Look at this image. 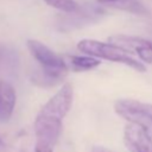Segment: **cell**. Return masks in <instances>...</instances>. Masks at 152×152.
<instances>
[{
	"instance_id": "1",
	"label": "cell",
	"mask_w": 152,
	"mask_h": 152,
	"mask_svg": "<svg viewBox=\"0 0 152 152\" xmlns=\"http://www.w3.org/2000/svg\"><path fill=\"white\" fill-rule=\"evenodd\" d=\"M77 50L86 55L96 57L99 59H106L109 62L124 64L126 66L134 69L138 72L146 71V65L142 62H139L138 59L132 57L131 52H128L127 50L109 42L106 43L96 39L84 38L77 43Z\"/></svg>"
},
{
	"instance_id": "2",
	"label": "cell",
	"mask_w": 152,
	"mask_h": 152,
	"mask_svg": "<svg viewBox=\"0 0 152 152\" xmlns=\"http://www.w3.org/2000/svg\"><path fill=\"white\" fill-rule=\"evenodd\" d=\"M74 100L72 84L65 82L38 112L34 121L52 126H63L62 121L71 109Z\"/></svg>"
},
{
	"instance_id": "3",
	"label": "cell",
	"mask_w": 152,
	"mask_h": 152,
	"mask_svg": "<svg viewBox=\"0 0 152 152\" xmlns=\"http://www.w3.org/2000/svg\"><path fill=\"white\" fill-rule=\"evenodd\" d=\"M26 46L31 56L42 66L43 74L49 80H62L68 74V66L63 58L37 39H27Z\"/></svg>"
},
{
	"instance_id": "4",
	"label": "cell",
	"mask_w": 152,
	"mask_h": 152,
	"mask_svg": "<svg viewBox=\"0 0 152 152\" xmlns=\"http://www.w3.org/2000/svg\"><path fill=\"white\" fill-rule=\"evenodd\" d=\"M114 112L128 122L152 127V103L134 99H119L114 102Z\"/></svg>"
},
{
	"instance_id": "5",
	"label": "cell",
	"mask_w": 152,
	"mask_h": 152,
	"mask_svg": "<svg viewBox=\"0 0 152 152\" xmlns=\"http://www.w3.org/2000/svg\"><path fill=\"white\" fill-rule=\"evenodd\" d=\"M124 144L129 152H152V137L150 129L135 122L124 127Z\"/></svg>"
},
{
	"instance_id": "6",
	"label": "cell",
	"mask_w": 152,
	"mask_h": 152,
	"mask_svg": "<svg viewBox=\"0 0 152 152\" xmlns=\"http://www.w3.org/2000/svg\"><path fill=\"white\" fill-rule=\"evenodd\" d=\"M17 93L15 88L8 81H0V120L7 121L15 108Z\"/></svg>"
},
{
	"instance_id": "7",
	"label": "cell",
	"mask_w": 152,
	"mask_h": 152,
	"mask_svg": "<svg viewBox=\"0 0 152 152\" xmlns=\"http://www.w3.org/2000/svg\"><path fill=\"white\" fill-rule=\"evenodd\" d=\"M71 65L76 70H91L101 64V61L89 55H72L69 57Z\"/></svg>"
},
{
	"instance_id": "8",
	"label": "cell",
	"mask_w": 152,
	"mask_h": 152,
	"mask_svg": "<svg viewBox=\"0 0 152 152\" xmlns=\"http://www.w3.org/2000/svg\"><path fill=\"white\" fill-rule=\"evenodd\" d=\"M96 1L101 5H106V6H110L114 8H120V10H125L134 13L145 12L144 7L137 0H96Z\"/></svg>"
},
{
	"instance_id": "9",
	"label": "cell",
	"mask_w": 152,
	"mask_h": 152,
	"mask_svg": "<svg viewBox=\"0 0 152 152\" xmlns=\"http://www.w3.org/2000/svg\"><path fill=\"white\" fill-rule=\"evenodd\" d=\"M50 7L65 13H72L78 10V4L75 0H44Z\"/></svg>"
},
{
	"instance_id": "10",
	"label": "cell",
	"mask_w": 152,
	"mask_h": 152,
	"mask_svg": "<svg viewBox=\"0 0 152 152\" xmlns=\"http://www.w3.org/2000/svg\"><path fill=\"white\" fill-rule=\"evenodd\" d=\"M137 55H138V57L140 58V61H141L142 63L152 64V42H151L148 45L141 48V49L137 52Z\"/></svg>"
},
{
	"instance_id": "11",
	"label": "cell",
	"mask_w": 152,
	"mask_h": 152,
	"mask_svg": "<svg viewBox=\"0 0 152 152\" xmlns=\"http://www.w3.org/2000/svg\"><path fill=\"white\" fill-rule=\"evenodd\" d=\"M34 152H53V146L48 145V144H44V142L36 141Z\"/></svg>"
},
{
	"instance_id": "12",
	"label": "cell",
	"mask_w": 152,
	"mask_h": 152,
	"mask_svg": "<svg viewBox=\"0 0 152 152\" xmlns=\"http://www.w3.org/2000/svg\"><path fill=\"white\" fill-rule=\"evenodd\" d=\"M90 152H114V151H112V150H109L104 146H101V145H95V146L91 147Z\"/></svg>"
},
{
	"instance_id": "13",
	"label": "cell",
	"mask_w": 152,
	"mask_h": 152,
	"mask_svg": "<svg viewBox=\"0 0 152 152\" xmlns=\"http://www.w3.org/2000/svg\"><path fill=\"white\" fill-rule=\"evenodd\" d=\"M0 144H2V140H1V137H0Z\"/></svg>"
}]
</instances>
